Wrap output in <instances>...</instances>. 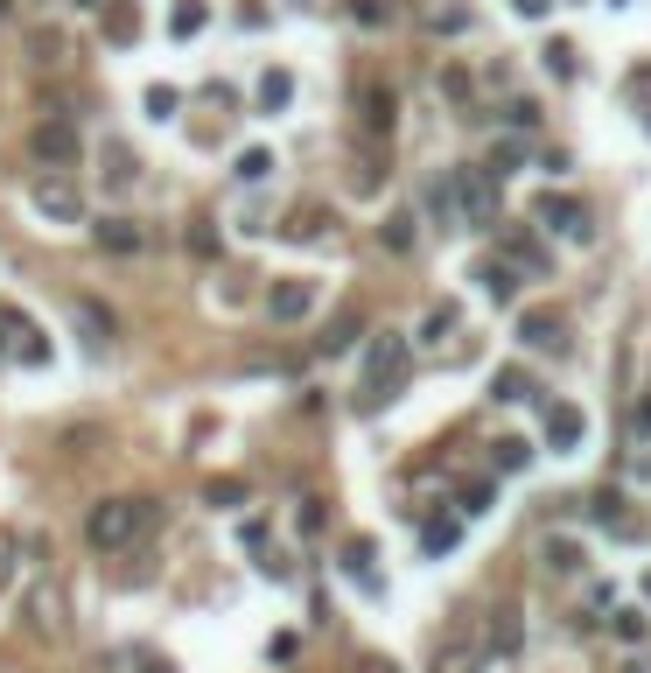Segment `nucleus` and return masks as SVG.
<instances>
[{"label": "nucleus", "instance_id": "1", "mask_svg": "<svg viewBox=\"0 0 651 673\" xmlns=\"http://www.w3.org/2000/svg\"><path fill=\"white\" fill-rule=\"evenodd\" d=\"M399 379H407V337H399V330H378L365 344V365H358V393H350V400L371 414V407H386L392 393H399Z\"/></svg>", "mask_w": 651, "mask_h": 673}, {"label": "nucleus", "instance_id": "2", "mask_svg": "<svg viewBox=\"0 0 651 673\" xmlns=\"http://www.w3.org/2000/svg\"><path fill=\"white\" fill-rule=\"evenodd\" d=\"M155 534V498H99L91 519H84V540L91 547H133V540Z\"/></svg>", "mask_w": 651, "mask_h": 673}, {"label": "nucleus", "instance_id": "3", "mask_svg": "<svg viewBox=\"0 0 651 673\" xmlns=\"http://www.w3.org/2000/svg\"><path fill=\"white\" fill-rule=\"evenodd\" d=\"M28 204L50 217V225H84V189H78V168H35L28 176Z\"/></svg>", "mask_w": 651, "mask_h": 673}, {"label": "nucleus", "instance_id": "4", "mask_svg": "<svg viewBox=\"0 0 651 673\" xmlns=\"http://www.w3.org/2000/svg\"><path fill=\"white\" fill-rule=\"evenodd\" d=\"M28 148H35V162H50V168H78V120H63V112H56V120H43V127H35V134H28Z\"/></svg>", "mask_w": 651, "mask_h": 673}, {"label": "nucleus", "instance_id": "5", "mask_svg": "<svg viewBox=\"0 0 651 673\" xmlns=\"http://www.w3.org/2000/svg\"><path fill=\"white\" fill-rule=\"evenodd\" d=\"M455 204H463L469 225H491L497 217V168H463L455 176Z\"/></svg>", "mask_w": 651, "mask_h": 673}, {"label": "nucleus", "instance_id": "6", "mask_svg": "<svg viewBox=\"0 0 651 673\" xmlns=\"http://www.w3.org/2000/svg\"><path fill=\"white\" fill-rule=\"evenodd\" d=\"M22 624L35 639H63V590H56V582H35L28 603H22Z\"/></svg>", "mask_w": 651, "mask_h": 673}, {"label": "nucleus", "instance_id": "7", "mask_svg": "<svg viewBox=\"0 0 651 673\" xmlns=\"http://www.w3.org/2000/svg\"><path fill=\"white\" fill-rule=\"evenodd\" d=\"M540 217H547L560 239H574V245L596 239V217H589V204H574V197H540Z\"/></svg>", "mask_w": 651, "mask_h": 673}, {"label": "nucleus", "instance_id": "8", "mask_svg": "<svg viewBox=\"0 0 651 673\" xmlns=\"http://www.w3.org/2000/svg\"><path fill=\"white\" fill-rule=\"evenodd\" d=\"M476 659H483L476 624H455V631L442 639V652H435V667H427V673H476Z\"/></svg>", "mask_w": 651, "mask_h": 673}, {"label": "nucleus", "instance_id": "9", "mask_svg": "<svg viewBox=\"0 0 651 673\" xmlns=\"http://www.w3.org/2000/svg\"><path fill=\"white\" fill-rule=\"evenodd\" d=\"M266 309H273V323H302L315 309V281H273V288H266Z\"/></svg>", "mask_w": 651, "mask_h": 673}, {"label": "nucleus", "instance_id": "10", "mask_svg": "<svg viewBox=\"0 0 651 673\" xmlns=\"http://www.w3.org/2000/svg\"><path fill=\"white\" fill-rule=\"evenodd\" d=\"M519 337L532 351H560V337H568V316H560V309H525L519 316Z\"/></svg>", "mask_w": 651, "mask_h": 673}, {"label": "nucleus", "instance_id": "11", "mask_svg": "<svg viewBox=\"0 0 651 673\" xmlns=\"http://www.w3.org/2000/svg\"><path fill=\"white\" fill-rule=\"evenodd\" d=\"M71 323H78V330H91V344H112V337H120L112 309H105V302H91V295H78V302H71Z\"/></svg>", "mask_w": 651, "mask_h": 673}, {"label": "nucleus", "instance_id": "12", "mask_svg": "<svg viewBox=\"0 0 651 673\" xmlns=\"http://www.w3.org/2000/svg\"><path fill=\"white\" fill-rule=\"evenodd\" d=\"M99 245H105V253H120V260H127V253H140V245H148V232H140L133 217H99Z\"/></svg>", "mask_w": 651, "mask_h": 673}, {"label": "nucleus", "instance_id": "13", "mask_svg": "<svg viewBox=\"0 0 651 673\" xmlns=\"http://www.w3.org/2000/svg\"><path fill=\"white\" fill-rule=\"evenodd\" d=\"M358 106H365V134L386 140V134H392V91H386V84H365V99H358Z\"/></svg>", "mask_w": 651, "mask_h": 673}, {"label": "nucleus", "instance_id": "14", "mask_svg": "<svg viewBox=\"0 0 651 673\" xmlns=\"http://www.w3.org/2000/svg\"><path fill=\"white\" fill-rule=\"evenodd\" d=\"M7 337H14V351H22L28 365H43V358H50V344H43V330L28 323V316H7Z\"/></svg>", "mask_w": 651, "mask_h": 673}, {"label": "nucleus", "instance_id": "15", "mask_svg": "<svg viewBox=\"0 0 651 673\" xmlns=\"http://www.w3.org/2000/svg\"><path fill=\"white\" fill-rule=\"evenodd\" d=\"M105 162H112V168H105V189H127V176H140V162H133L120 140H105Z\"/></svg>", "mask_w": 651, "mask_h": 673}, {"label": "nucleus", "instance_id": "16", "mask_svg": "<svg viewBox=\"0 0 651 673\" xmlns=\"http://www.w3.org/2000/svg\"><path fill=\"white\" fill-rule=\"evenodd\" d=\"M427 28H435V35H455V28H469V7H463V0H442V7H427Z\"/></svg>", "mask_w": 651, "mask_h": 673}, {"label": "nucleus", "instance_id": "17", "mask_svg": "<svg viewBox=\"0 0 651 673\" xmlns=\"http://www.w3.org/2000/svg\"><path fill=\"white\" fill-rule=\"evenodd\" d=\"M547 435L560 442V449H568V442H581V414H574V407H553V414H547Z\"/></svg>", "mask_w": 651, "mask_h": 673}, {"label": "nucleus", "instance_id": "18", "mask_svg": "<svg viewBox=\"0 0 651 673\" xmlns=\"http://www.w3.org/2000/svg\"><path fill=\"white\" fill-rule=\"evenodd\" d=\"M105 35H112V43H133V35H140V14H127V7H105Z\"/></svg>", "mask_w": 651, "mask_h": 673}, {"label": "nucleus", "instance_id": "19", "mask_svg": "<svg viewBox=\"0 0 651 673\" xmlns=\"http://www.w3.org/2000/svg\"><path fill=\"white\" fill-rule=\"evenodd\" d=\"M322 225H330V211H322V204H309V211H294V217H287V232H294V239H315Z\"/></svg>", "mask_w": 651, "mask_h": 673}, {"label": "nucleus", "instance_id": "20", "mask_svg": "<svg viewBox=\"0 0 651 673\" xmlns=\"http://www.w3.org/2000/svg\"><path fill=\"white\" fill-rule=\"evenodd\" d=\"M448 330H455V309H448V302H435V309H427V323H420V337H427V344H442Z\"/></svg>", "mask_w": 651, "mask_h": 673}, {"label": "nucleus", "instance_id": "21", "mask_svg": "<svg viewBox=\"0 0 651 673\" xmlns=\"http://www.w3.org/2000/svg\"><path fill=\"white\" fill-rule=\"evenodd\" d=\"M266 168H273V155H266V148L238 155V183H266Z\"/></svg>", "mask_w": 651, "mask_h": 673}, {"label": "nucleus", "instance_id": "22", "mask_svg": "<svg viewBox=\"0 0 651 673\" xmlns=\"http://www.w3.org/2000/svg\"><path fill=\"white\" fill-rule=\"evenodd\" d=\"M512 260H519V267H532V274H547V267H553L547 245H532V239H512Z\"/></svg>", "mask_w": 651, "mask_h": 673}, {"label": "nucleus", "instance_id": "23", "mask_svg": "<svg viewBox=\"0 0 651 673\" xmlns=\"http://www.w3.org/2000/svg\"><path fill=\"white\" fill-rule=\"evenodd\" d=\"M491 295H497V302L519 295V267H512V260H497V267H491Z\"/></svg>", "mask_w": 651, "mask_h": 673}, {"label": "nucleus", "instance_id": "24", "mask_svg": "<svg viewBox=\"0 0 651 673\" xmlns=\"http://www.w3.org/2000/svg\"><path fill=\"white\" fill-rule=\"evenodd\" d=\"M343 568H350V575H365L371 590H378V575H371V540H350V554H343Z\"/></svg>", "mask_w": 651, "mask_h": 673}, {"label": "nucleus", "instance_id": "25", "mask_svg": "<svg viewBox=\"0 0 651 673\" xmlns=\"http://www.w3.org/2000/svg\"><path fill=\"white\" fill-rule=\"evenodd\" d=\"M386 245H392V253H407V245H414V217H407V211L386 217Z\"/></svg>", "mask_w": 651, "mask_h": 673}, {"label": "nucleus", "instance_id": "26", "mask_svg": "<svg viewBox=\"0 0 651 673\" xmlns=\"http://www.w3.org/2000/svg\"><path fill=\"white\" fill-rule=\"evenodd\" d=\"M204 498H210V505H238V498H245V485H232V477H210Z\"/></svg>", "mask_w": 651, "mask_h": 673}, {"label": "nucleus", "instance_id": "27", "mask_svg": "<svg viewBox=\"0 0 651 673\" xmlns=\"http://www.w3.org/2000/svg\"><path fill=\"white\" fill-rule=\"evenodd\" d=\"M287 91H294V84H287V71H266V84H260V106H287Z\"/></svg>", "mask_w": 651, "mask_h": 673}, {"label": "nucleus", "instance_id": "28", "mask_svg": "<svg viewBox=\"0 0 651 673\" xmlns=\"http://www.w3.org/2000/svg\"><path fill=\"white\" fill-rule=\"evenodd\" d=\"M183 245L196 253V260H210V253H217V232H210V225H189V232H183Z\"/></svg>", "mask_w": 651, "mask_h": 673}, {"label": "nucleus", "instance_id": "29", "mask_svg": "<svg viewBox=\"0 0 651 673\" xmlns=\"http://www.w3.org/2000/svg\"><path fill=\"white\" fill-rule=\"evenodd\" d=\"M386 14H392L386 0H350V22H365V28H378Z\"/></svg>", "mask_w": 651, "mask_h": 673}, {"label": "nucleus", "instance_id": "30", "mask_svg": "<svg viewBox=\"0 0 651 673\" xmlns=\"http://www.w3.org/2000/svg\"><path fill=\"white\" fill-rule=\"evenodd\" d=\"M547 71H553V78H574V50H568V43H547Z\"/></svg>", "mask_w": 651, "mask_h": 673}, {"label": "nucleus", "instance_id": "31", "mask_svg": "<svg viewBox=\"0 0 651 673\" xmlns=\"http://www.w3.org/2000/svg\"><path fill=\"white\" fill-rule=\"evenodd\" d=\"M525 393H540V386H532V379H519V372L497 379V400H525Z\"/></svg>", "mask_w": 651, "mask_h": 673}, {"label": "nucleus", "instance_id": "32", "mask_svg": "<svg viewBox=\"0 0 651 673\" xmlns=\"http://www.w3.org/2000/svg\"><path fill=\"white\" fill-rule=\"evenodd\" d=\"M168 28H176V35H196V28H204V7H196V0L176 7V22H168Z\"/></svg>", "mask_w": 651, "mask_h": 673}, {"label": "nucleus", "instance_id": "33", "mask_svg": "<svg viewBox=\"0 0 651 673\" xmlns=\"http://www.w3.org/2000/svg\"><path fill=\"white\" fill-rule=\"evenodd\" d=\"M547 568H553V575H568V568H574V547H568V540H547Z\"/></svg>", "mask_w": 651, "mask_h": 673}, {"label": "nucleus", "instance_id": "34", "mask_svg": "<svg viewBox=\"0 0 651 673\" xmlns=\"http://www.w3.org/2000/svg\"><path fill=\"white\" fill-rule=\"evenodd\" d=\"M14 582V534H0V590Z\"/></svg>", "mask_w": 651, "mask_h": 673}, {"label": "nucleus", "instance_id": "35", "mask_svg": "<svg viewBox=\"0 0 651 673\" xmlns=\"http://www.w3.org/2000/svg\"><path fill=\"white\" fill-rule=\"evenodd\" d=\"M519 155H525L519 140H504V148H497V155H491V168H497V176H504V168H519Z\"/></svg>", "mask_w": 651, "mask_h": 673}, {"label": "nucleus", "instance_id": "36", "mask_svg": "<svg viewBox=\"0 0 651 673\" xmlns=\"http://www.w3.org/2000/svg\"><path fill=\"white\" fill-rule=\"evenodd\" d=\"M525 463V442H497V470H519Z\"/></svg>", "mask_w": 651, "mask_h": 673}, {"label": "nucleus", "instance_id": "37", "mask_svg": "<svg viewBox=\"0 0 651 673\" xmlns=\"http://www.w3.org/2000/svg\"><path fill=\"white\" fill-rule=\"evenodd\" d=\"M442 91L455 99V106H463V99H469V78H463V71H442Z\"/></svg>", "mask_w": 651, "mask_h": 673}, {"label": "nucleus", "instance_id": "38", "mask_svg": "<svg viewBox=\"0 0 651 673\" xmlns=\"http://www.w3.org/2000/svg\"><path fill=\"white\" fill-rule=\"evenodd\" d=\"M512 7H519V14H547V0H512Z\"/></svg>", "mask_w": 651, "mask_h": 673}, {"label": "nucleus", "instance_id": "39", "mask_svg": "<svg viewBox=\"0 0 651 673\" xmlns=\"http://www.w3.org/2000/svg\"><path fill=\"white\" fill-rule=\"evenodd\" d=\"M624 673H651V659H630V667H624Z\"/></svg>", "mask_w": 651, "mask_h": 673}, {"label": "nucleus", "instance_id": "40", "mask_svg": "<svg viewBox=\"0 0 651 673\" xmlns=\"http://www.w3.org/2000/svg\"><path fill=\"white\" fill-rule=\"evenodd\" d=\"M78 7H105V0H78Z\"/></svg>", "mask_w": 651, "mask_h": 673}, {"label": "nucleus", "instance_id": "41", "mask_svg": "<svg viewBox=\"0 0 651 673\" xmlns=\"http://www.w3.org/2000/svg\"><path fill=\"white\" fill-rule=\"evenodd\" d=\"M0 14H7V0H0Z\"/></svg>", "mask_w": 651, "mask_h": 673}, {"label": "nucleus", "instance_id": "42", "mask_svg": "<svg viewBox=\"0 0 651 673\" xmlns=\"http://www.w3.org/2000/svg\"><path fill=\"white\" fill-rule=\"evenodd\" d=\"M645 590H651V575H645Z\"/></svg>", "mask_w": 651, "mask_h": 673}]
</instances>
